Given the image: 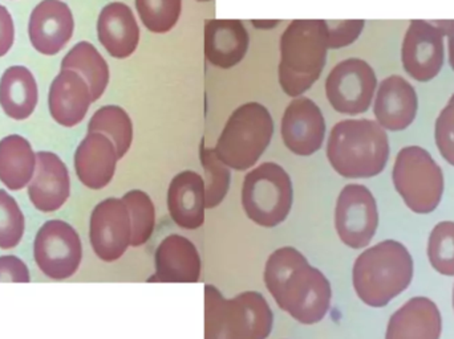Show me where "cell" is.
I'll return each instance as SVG.
<instances>
[{
	"mask_svg": "<svg viewBox=\"0 0 454 339\" xmlns=\"http://www.w3.org/2000/svg\"><path fill=\"white\" fill-rule=\"evenodd\" d=\"M434 143L440 156L454 167V93L434 122Z\"/></svg>",
	"mask_w": 454,
	"mask_h": 339,
	"instance_id": "obj_34",
	"label": "cell"
},
{
	"mask_svg": "<svg viewBox=\"0 0 454 339\" xmlns=\"http://www.w3.org/2000/svg\"><path fill=\"white\" fill-rule=\"evenodd\" d=\"M442 333L439 306L431 298L418 296L392 314L386 339H440Z\"/></svg>",
	"mask_w": 454,
	"mask_h": 339,
	"instance_id": "obj_21",
	"label": "cell"
},
{
	"mask_svg": "<svg viewBox=\"0 0 454 339\" xmlns=\"http://www.w3.org/2000/svg\"><path fill=\"white\" fill-rule=\"evenodd\" d=\"M445 63V37L432 20H411L402 42V65L418 82L436 79Z\"/></svg>",
	"mask_w": 454,
	"mask_h": 339,
	"instance_id": "obj_12",
	"label": "cell"
},
{
	"mask_svg": "<svg viewBox=\"0 0 454 339\" xmlns=\"http://www.w3.org/2000/svg\"><path fill=\"white\" fill-rule=\"evenodd\" d=\"M31 281L29 271L24 261L16 256L0 258V282H18L28 284Z\"/></svg>",
	"mask_w": 454,
	"mask_h": 339,
	"instance_id": "obj_36",
	"label": "cell"
},
{
	"mask_svg": "<svg viewBox=\"0 0 454 339\" xmlns=\"http://www.w3.org/2000/svg\"><path fill=\"white\" fill-rule=\"evenodd\" d=\"M202 258L199 248L188 237L170 234L154 252L153 284H196L201 280Z\"/></svg>",
	"mask_w": 454,
	"mask_h": 339,
	"instance_id": "obj_15",
	"label": "cell"
},
{
	"mask_svg": "<svg viewBox=\"0 0 454 339\" xmlns=\"http://www.w3.org/2000/svg\"><path fill=\"white\" fill-rule=\"evenodd\" d=\"M168 211L176 226L188 231L201 228L207 220V189L199 173L185 170L170 181Z\"/></svg>",
	"mask_w": 454,
	"mask_h": 339,
	"instance_id": "obj_18",
	"label": "cell"
},
{
	"mask_svg": "<svg viewBox=\"0 0 454 339\" xmlns=\"http://www.w3.org/2000/svg\"><path fill=\"white\" fill-rule=\"evenodd\" d=\"M98 36L112 58L132 56L140 42V27L133 11L121 2L106 4L98 16Z\"/></svg>",
	"mask_w": 454,
	"mask_h": 339,
	"instance_id": "obj_24",
	"label": "cell"
},
{
	"mask_svg": "<svg viewBox=\"0 0 454 339\" xmlns=\"http://www.w3.org/2000/svg\"><path fill=\"white\" fill-rule=\"evenodd\" d=\"M250 36L240 20L212 19L205 21L204 52L210 64L229 69L245 58Z\"/></svg>",
	"mask_w": 454,
	"mask_h": 339,
	"instance_id": "obj_23",
	"label": "cell"
},
{
	"mask_svg": "<svg viewBox=\"0 0 454 339\" xmlns=\"http://www.w3.org/2000/svg\"><path fill=\"white\" fill-rule=\"evenodd\" d=\"M71 194V178L66 164L50 151L36 153V170L29 181L28 196L44 213L60 210Z\"/></svg>",
	"mask_w": 454,
	"mask_h": 339,
	"instance_id": "obj_19",
	"label": "cell"
},
{
	"mask_svg": "<svg viewBox=\"0 0 454 339\" xmlns=\"http://www.w3.org/2000/svg\"><path fill=\"white\" fill-rule=\"evenodd\" d=\"M34 256L40 271L48 279L56 281L69 279L82 266V239L67 221L48 220L35 237Z\"/></svg>",
	"mask_w": 454,
	"mask_h": 339,
	"instance_id": "obj_11",
	"label": "cell"
},
{
	"mask_svg": "<svg viewBox=\"0 0 454 339\" xmlns=\"http://www.w3.org/2000/svg\"><path fill=\"white\" fill-rule=\"evenodd\" d=\"M364 27V20L327 21L328 48L340 50L354 44L359 39Z\"/></svg>",
	"mask_w": 454,
	"mask_h": 339,
	"instance_id": "obj_35",
	"label": "cell"
},
{
	"mask_svg": "<svg viewBox=\"0 0 454 339\" xmlns=\"http://www.w3.org/2000/svg\"><path fill=\"white\" fill-rule=\"evenodd\" d=\"M263 281L278 308L299 324H320L330 312V280L296 248L286 245L267 258Z\"/></svg>",
	"mask_w": 454,
	"mask_h": 339,
	"instance_id": "obj_1",
	"label": "cell"
},
{
	"mask_svg": "<svg viewBox=\"0 0 454 339\" xmlns=\"http://www.w3.org/2000/svg\"><path fill=\"white\" fill-rule=\"evenodd\" d=\"M279 47L280 88L290 97H301L319 80L327 63V21H291L280 36Z\"/></svg>",
	"mask_w": 454,
	"mask_h": 339,
	"instance_id": "obj_4",
	"label": "cell"
},
{
	"mask_svg": "<svg viewBox=\"0 0 454 339\" xmlns=\"http://www.w3.org/2000/svg\"><path fill=\"white\" fill-rule=\"evenodd\" d=\"M36 154L21 135H8L0 141V181L11 191H20L34 178Z\"/></svg>",
	"mask_w": 454,
	"mask_h": 339,
	"instance_id": "obj_26",
	"label": "cell"
},
{
	"mask_svg": "<svg viewBox=\"0 0 454 339\" xmlns=\"http://www.w3.org/2000/svg\"><path fill=\"white\" fill-rule=\"evenodd\" d=\"M15 39L12 18L7 8L0 4V58L7 55Z\"/></svg>",
	"mask_w": 454,
	"mask_h": 339,
	"instance_id": "obj_37",
	"label": "cell"
},
{
	"mask_svg": "<svg viewBox=\"0 0 454 339\" xmlns=\"http://www.w3.org/2000/svg\"><path fill=\"white\" fill-rule=\"evenodd\" d=\"M205 293V339H267L274 329V312L256 290L226 298L215 285Z\"/></svg>",
	"mask_w": 454,
	"mask_h": 339,
	"instance_id": "obj_5",
	"label": "cell"
},
{
	"mask_svg": "<svg viewBox=\"0 0 454 339\" xmlns=\"http://www.w3.org/2000/svg\"><path fill=\"white\" fill-rule=\"evenodd\" d=\"M428 260L442 276H454V221H440L429 234Z\"/></svg>",
	"mask_w": 454,
	"mask_h": 339,
	"instance_id": "obj_32",
	"label": "cell"
},
{
	"mask_svg": "<svg viewBox=\"0 0 454 339\" xmlns=\"http://www.w3.org/2000/svg\"><path fill=\"white\" fill-rule=\"evenodd\" d=\"M448 42V61L454 72V20H432Z\"/></svg>",
	"mask_w": 454,
	"mask_h": 339,
	"instance_id": "obj_38",
	"label": "cell"
},
{
	"mask_svg": "<svg viewBox=\"0 0 454 339\" xmlns=\"http://www.w3.org/2000/svg\"><path fill=\"white\" fill-rule=\"evenodd\" d=\"M61 69L76 72L87 81L92 103L100 100L108 87V64L90 42H77L61 61Z\"/></svg>",
	"mask_w": 454,
	"mask_h": 339,
	"instance_id": "obj_27",
	"label": "cell"
},
{
	"mask_svg": "<svg viewBox=\"0 0 454 339\" xmlns=\"http://www.w3.org/2000/svg\"><path fill=\"white\" fill-rule=\"evenodd\" d=\"M339 239L351 250L367 248L379 228L378 202L364 184L349 183L341 189L333 211Z\"/></svg>",
	"mask_w": 454,
	"mask_h": 339,
	"instance_id": "obj_9",
	"label": "cell"
},
{
	"mask_svg": "<svg viewBox=\"0 0 454 339\" xmlns=\"http://www.w3.org/2000/svg\"><path fill=\"white\" fill-rule=\"evenodd\" d=\"M24 215L16 200L0 189V250H12L23 239Z\"/></svg>",
	"mask_w": 454,
	"mask_h": 339,
	"instance_id": "obj_33",
	"label": "cell"
},
{
	"mask_svg": "<svg viewBox=\"0 0 454 339\" xmlns=\"http://www.w3.org/2000/svg\"><path fill=\"white\" fill-rule=\"evenodd\" d=\"M136 10L149 31L167 34L178 23L183 0H136Z\"/></svg>",
	"mask_w": 454,
	"mask_h": 339,
	"instance_id": "obj_31",
	"label": "cell"
},
{
	"mask_svg": "<svg viewBox=\"0 0 454 339\" xmlns=\"http://www.w3.org/2000/svg\"><path fill=\"white\" fill-rule=\"evenodd\" d=\"M325 154L331 167L343 178H375L388 165V133L375 119H343L331 130Z\"/></svg>",
	"mask_w": 454,
	"mask_h": 339,
	"instance_id": "obj_3",
	"label": "cell"
},
{
	"mask_svg": "<svg viewBox=\"0 0 454 339\" xmlns=\"http://www.w3.org/2000/svg\"><path fill=\"white\" fill-rule=\"evenodd\" d=\"M197 2H210V0H197Z\"/></svg>",
	"mask_w": 454,
	"mask_h": 339,
	"instance_id": "obj_40",
	"label": "cell"
},
{
	"mask_svg": "<svg viewBox=\"0 0 454 339\" xmlns=\"http://www.w3.org/2000/svg\"><path fill=\"white\" fill-rule=\"evenodd\" d=\"M240 202L248 220L262 228H275L287 220L294 204V186L287 171L264 162L243 179Z\"/></svg>",
	"mask_w": 454,
	"mask_h": 339,
	"instance_id": "obj_7",
	"label": "cell"
},
{
	"mask_svg": "<svg viewBox=\"0 0 454 339\" xmlns=\"http://www.w3.org/2000/svg\"><path fill=\"white\" fill-rule=\"evenodd\" d=\"M132 240L129 211L120 197L101 200L90 213V243L106 263H114L127 253Z\"/></svg>",
	"mask_w": 454,
	"mask_h": 339,
	"instance_id": "obj_13",
	"label": "cell"
},
{
	"mask_svg": "<svg viewBox=\"0 0 454 339\" xmlns=\"http://www.w3.org/2000/svg\"><path fill=\"white\" fill-rule=\"evenodd\" d=\"M50 112L52 119L64 127L79 125L92 104L87 81L76 72L61 69L50 88Z\"/></svg>",
	"mask_w": 454,
	"mask_h": 339,
	"instance_id": "obj_22",
	"label": "cell"
},
{
	"mask_svg": "<svg viewBox=\"0 0 454 339\" xmlns=\"http://www.w3.org/2000/svg\"><path fill=\"white\" fill-rule=\"evenodd\" d=\"M74 31V15L61 0H42L32 11L28 36L32 47L42 55H58Z\"/></svg>",
	"mask_w": 454,
	"mask_h": 339,
	"instance_id": "obj_17",
	"label": "cell"
},
{
	"mask_svg": "<svg viewBox=\"0 0 454 339\" xmlns=\"http://www.w3.org/2000/svg\"><path fill=\"white\" fill-rule=\"evenodd\" d=\"M452 305H453V311H454V285H453V292H452Z\"/></svg>",
	"mask_w": 454,
	"mask_h": 339,
	"instance_id": "obj_39",
	"label": "cell"
},
{
	"mask_svg": "<svg viewBox=\"0 0 454 339\" xmlns=\"http://www.w3.org/2000/svg\"><path fill=\"white\" fill-rule=\"evenodd\" d=\"M121 199L129 211L132 226L130 247H144L153 236L156 229V205L149 194L143 189H130Z\"/></svg>",
	"mask_w": 454,
	"mask_h": 339,
	"instance_id": "obj_29",
	"label": "cell"
},
{
	"mask_svg": "<svg viewBox=\"0 0 454 339\" xmlns=\"http://www.w3.org/2000/svg\"><path fill=\"white\" fill-rule=\"evenodd\" d=\"M200 161L205 173V189H207V208H215L223 204L231 186V169L226 166L215 149L207 148L205 141L200 146Z\"/></svg>",
	"mask_w": 454,
	"mask_h": 339,
	"instance_id": "obj_30",
	"label": "cell"
},
{
	"mask_svg": "<svg viewBox=\"0 0 454 339\" xmlns=\"http://www.w3.org/2000/svg\"><path fill=\"white\" fill-rule=\"evenodd\" d=\"M88 133H101L116 146L119 159L127 156L133 143V122L129 114L116 105H106L98 109L90 124Z\"/></svg>",
	"mask_w": 454,
	"mask_h": 339,
	"instance_id": "obj_28",
	"label": "cell"
},
{
	"mask_svg": "<svg viewBox=\"0 0 454 339\" xmlns=\"http://www.w3.org/2000/svg\"><path fill=\"white\" fill-rule=\"evenodd\" d=\"M274 129V119L266 106L243 104L227 119L215 145V154L229 169H254L271 143Z\"/></svg>",
	"mask_w": 454,
	"mask_h": 339,
	"instance_id": "obj_6",
	"label": "cell"
},
{
	"mask_svg": "<svg viewBox=\"0 0 454 339\" xmlns=\"http://www.w3.org/2000/svg\"><path fill=\"white\" fill-rule=\"evenodd\" d=\"M378 85V77L371 64L362 58H346L328 73L325 96L333 111L347 116H359L370 111Z\"/></svg>",
	"mask_w": 454,
	"mask_h": 339,
	"instance_id": "obj_10",
	"label": "cell"
},
{
	"mask_svg": "<svg viewBox=\"0 0 454 339\" xmlns=\"http://www.w3.org/2000/svg\"><path fill=\"white\" fill-rule=\"evenodd\" d=\"M119 161L116 146L106 135L88 133L74 153V170L85 187L98 191L114 181Z\"/></svg>",
	"mask_w": 454,
	"mask_h": 339,
	"instance_id": "obj_20",
	"label": "cell"
},
{
	"mask_svg": "<svg viewBox=\"0 0 454 339\" xmlns=\"http://www.w3.org/2000/svg\"><path fill=\"white\" fill-rule=\"evenodd\" d=\"M415 261L403 243L384 240L363 250L352 266L357 298L373 309L386 308L412 284Z\"/></svg>",
	"mask_w": 454,
	"mask_h": 339,
	"instance_id": "obj_2",
	"label": "cell"
},
{
	"mask_svg": "<svg viewBox=\"0 0 454 339\" xmlns=\"http://www.w3.org/2000/svg\"><path fill=\"white\" fill-rule=\"evenodd\" d=\"M419 111L416 88L400 74L386 77L373 98L375 121L387 132H403L415 122Z\"/></svg>",
	"mask_w": 454,
	"mask_h": 339,
	"instance_id": "obj_16",
	"label": "cell"
},
{
	"mask_svg": "<svg viewBox=\"0 0 454 339\" xmlns=\"http://www.w3.org/2000/svg\"><path fill=\"white\" fill-rule=\"evenodd\" d=\"M392 181L404 204L419 215L434 212L444 196V173L421 146H405L397 153Z\"/></svg>",
	"mask_w": 454,
	"mask_h": 339,
	"instance_id": "obj_8",
	"label": "cell"
},
{
	"mask_svg": "<svg viewBox=\"0 0 454 339\" xmlns=\"http://www.w3.org/2000/svg\"><path fill=\"white\" fill-rule=\"evenodd\" d=\"M37 105V85L34 74L15 65L8 68L0 80V106L11 119H26L31 117Z\"/></svg>",
	"mask_w": 454,
	"mask_h": 339,
	"instance_id": "obj_25",
	"label": "cell"
},
{
	"mask_svg": "<svg viewBox=\"0 0 454 339\" xmlns=\"http://www.w3.org/2000/svg\"><path fill=\"white\" fill-rule=\"evenodd\" d=\"M325 116L309 97H296L286 108L280 122V135L286 148L299 157H311L325 140Z\"/></svg>",
	"mask_w": 454,
	"mask_h": 339,
	"instance_id": "obj_14",
	"label": "cell"
}]
</instances>
